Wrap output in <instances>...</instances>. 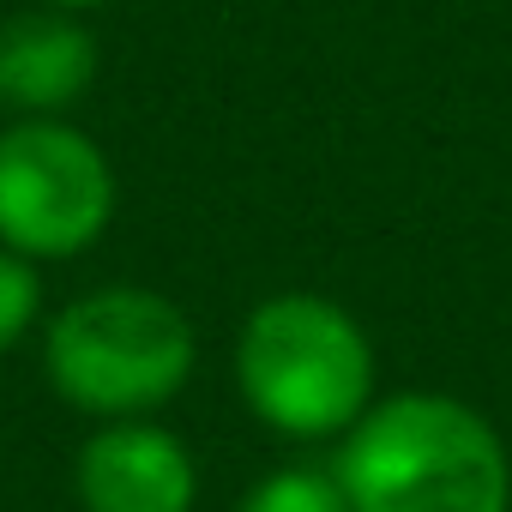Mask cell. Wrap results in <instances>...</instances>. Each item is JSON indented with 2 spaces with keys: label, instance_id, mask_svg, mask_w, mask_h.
Wrapping results in <instances>:
<instances>
[{
  "label": "cell",
  "instance_id": "6da1fadb",
  "mask_svg": "<svg viewBox=\"0 0 512 512\" xmlns=\"http://www.w3.org/2000/svg\"><path fill=\"white\" fill-rule=\"evenodd\" d=\"M332 476L350 512H512V452L458 392H380L338 440Z\"/></svg>",
  "mask_w": 512,
  "mask_h": 512
},
{
  "label": "cell",
  "instance_id": "7a4b0ae2",
  "mask_svg": "<svg viewBox=\"0 0 512 512\" xmlns=\"http://www.w3.org/2000/svg\"><path fill=\"white\" fill-rule=\"evenodd\" d=\"M229 374L247 416L290 446L344 440L380 398L368 326L320 290H272L253 302L235 326Z\"/></svg>",
  "mask_w": 512,
  "mask_h": 512
},
{
  "label": "cell",
  "instance_id": "3957f363",
  "mask_svg": "<svg viewBox=\"0 0 512 512\" xmlns=\"http://www.w3.org/2000/svg\"><path fill=\"white\" fill-rule=\"evenodd\" d=\"M43 380L85 422L157 416L199 368L193 314L151 284H97L43 320Z\"/></svg>",
  "mask_w": 512,
  "mask_h": 512
},
{
  "label": "cell",
  "instance_id": "277c9868",
  "mask_svg": "<svg viewBox=\"0 0 512 512\" xmlns=\"http://www.w3.org/2000/svg\"><path fill=\"white\" fill-rule=\"evenodd\" d=\"M121 205L109 151L67 115L0 127V247L37 266H67L91 253Z\"/></svg>",
  "mask_w": 512,
  "mask_h": 512
},
{
  "label": "cell",
  "instance_id": "5b68a950",
  "mask_svg": "<svg viewBox=\"0 0 512 512\" xmlns=\"http://www.w3.org/2000/svg\"><path fill=\"white\" fill-rule=\"evenodd\" d=\"M73 500L79 512H193L199 458L157 416L91 422L73 452Z\"/></svg>",
  "mask_w": 512,
  "mask_h": 512
},
{
  "label": "cell",
  "instance_id": "8992f818",
  "mask_svg": "<svg viewBox=\"0 0 512 512\" xmlns=\"http://www.w3.org/2000/svg\"><path fill=\"white\" fill-rule=\"evenodd\" d=\"M103 73L97 31L79 13L31 7L0 19V115L37 121V115H73Z\"/></svg>",
  "mask_w": 512,
  "mask_h": 512
},
{
  "label": "cell",
  "instance_id": "52a82bcc",
  "mask_svg": "<svg viewBox=\"0 0 512 512\" xmlns=\"http://www.w3.org/2000/svg\"><path fill=\"white\" fill-rule=\"evenodd\" d=\"M235 512H350L332 464H278L253 482Z\"/></svg>",
  "mask_w": 512,
  "mask_h": 512
},
{
  "label": "cell",
  "instance_id": "ba28073f",
  "mask_svg": "<svg viewBox=\"0 0 512 512\" xmlns=\"http://www.w3.org/2000/svg\"><path fill=\"white\" fill-rule=\"evenodd\" d=\"M43 320H49L43 266L13 253V247H0V356H13L25 338H37Z\"/></svg>",
  "mask_w": 512,
  "mask_h": 512
},
{
  "label": "cell",
  "instance_id": "9c48e42d",
  "mask_svg": "<svg viewBox=\"0 0 512 512\" xmlns=\"http://www.w3.org/2000/svg\"><path fill=\"white\" fill-rule=\"evenodd\" d=\"M43 7H61V13H79L85 19V13H103L109 0H43Z\"/></svg>",
  "mask_w": 512,
  "mask_h": 512
}]
</instances>
